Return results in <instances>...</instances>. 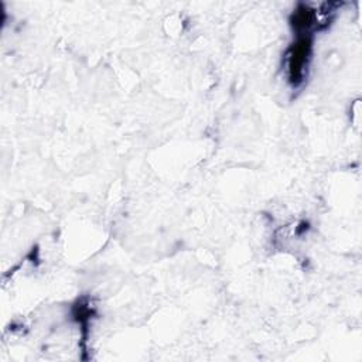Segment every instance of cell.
Instances as JSON below:
<instances>
[{
  "label": "cell",
  "instance_id": "obj_1",
  "mask_svg": "<svg viewBox=\"0 0 362 362\" xmlns=\"http://www.w3.org/2000/svg\"><path fill=\"white\" fill-rule=\"evenodd\" d=\"M308 54H310V41L307 38H300L296 44H293L288 55V74H290V82L293 85H297L303 81Z\"/></svg>",
  "mask_w": 362,
  "mask_h": 362
}]
</instances>
